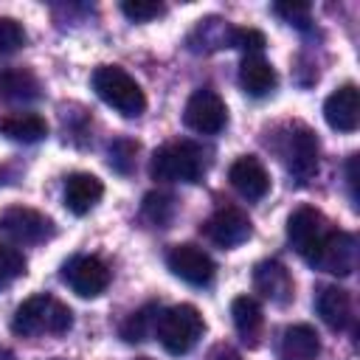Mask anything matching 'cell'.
Segmentation results:
<instances>
[{
	"label": "cell",
	"instance_id": "obj_1",
	"mask_svg": "<svg viewBox=\"0 0 360 360\" xmlns=\"http://www.w3.org/2000/svg\"><path fill=\"white\" fill-rule=\"evenodd\" d=\"M70 323H73L70 309L62 301H56L53 295H48V292L25 298L14 309V318H11L14 335H22V338H34V335H42V332L62 335V332L70 329Z\"/></svg>",
	"mask_w": 360,
	"mask_h": 360
},
{
	"label": "cell",
	"instance_id": "obj_2",
	"mask_svg": "<svg viewBox=\"0 0 360 360\" xmlns=\"http://www.w3.org/2000/svg\"><path fill=\"white\" fill-rule=\"evenodd\" d=\"M149 174L155 180H169V183H197L205 174V158L202 149L191 141H172L155 149Z\"/></svg>",
	"mask_w": 360,
	"mask_h": 360
},
{
	"label": "cell",
	"instance_id": "obj_3",
	"mask_svg": "<svg viewBox=\"0 0 360 360\" xmlns=\"http://www.w3.org/2000/svg\"><path fill=\"white\" fill-rule=\"evenodd\" d=\"M93 90L96 96L110 104L115 112L127 115V118H135L146 110V96L141 90V84L118 65H101L96 68L93 73Z\"/></svg>",
	"mask_w": 360,
	"mask_h": 360
},
{
	"label": "cell",
	"instance_id": "obj_4",
	"mask_svg": "<svg viewBox=\"0 0 360 360\" xmlns=\"http://www.w3.org/2000/svg\"><path fill=\"white\" fill-rule=\"evenodd\" d=\"M202 329H205V323H202L200 309L191 304H177V307H169L160 312L155 335L169 354L180 357L197 346V340L202 338Z\"/></svg>",
	"mask_w": 360,
	"mask_h": 360
},
{
	"label": "cell",
	"instance_id": "obj_5",
	"mask_svg": "<svg viewBox=\"0 0 360 360\" xmlns=\"http://www.w3.org/2000/svg\"><path fill=\"white\" fill-rule=\"evenodd\" d=\"M281 158L287 172L298 180L307 183L318 174V138L309 127L304 124H292L281 141Z\"/></svg>",
	"mask_w": 360,
	"mask_h": 360
},
{
	"label": "cell",
	"instance_id": "obj_6",
	"mask_svg": "<svg viewBox=\"0 0 360 360\" xmlns=\"http://www.w3.org/2000/svg\"><path fill=\"white\" fill-rule=\"evenodd\" d=\"M326 222H323V214L312 205H301L290 214L287 219V239L290 245L295 248V253L304 259V262H312L323 236H326Z\"/></svg>",
	"mask_w": 360,
	"mask_h": 360
},
{
	"label": "cell",
	"instance_id": "obj_7",
	"mask_svg": "<svg viewBox=\"0 0 360 360\" xmlns=\"http://www.w3.org/2000/svg\"><path fill=\"white\" fill-rule=\"evenodd\" d=\"M183 121L188 129H194L200 135H217L228 121L225 101L211 87H200L188 96L186 110H183Z\"/></svg>",
	"mask_w": 360,
	"mask_h": 360
},
{
	"label": "cell",
	"instance_id": "obj_8",
	"mask_svg": "<svg viewBox=\"0 0 360 360\" xmlns=\"http://www.w3.org/2000/svg\"><path fill=\"white\" fill-rule=\"evenodd\" d=\"M166 264H169V270H172L177 278H183V281L191 284V287H208V284L214 281V273H217L214 259H211L202 248H197V245H191V242L174 245V248L166 253Z\"/></svg>",
	"mask_w": 360,
	"mask_h": 360
},
{
	"label": "cell",
	"instance_id": "obj_9",
	"mask_svg": "<svg viewBox=\"0 0 360 360\" xmlns=\"http://www.w3.org/2000/svg\"><path fill=\"white\" fill-rule=\"evenodd\" d=\"M0 231L8 239H14L17 245H37V242H45L48 236H53V222L34 208L14 205L0 214Z\"/></svg>",
	"mask_w": 360,
	"mask_h": 360
},
{
	"label": "cell",
	"instance_id": "obj_10",
	"mask_svg": "<svg viewBox=\"0 0 360 360\" xmlns=\"http://www.w3.org/2000/svg\"><path fill=\"white\" fill-rule=\"evenodd\" d=\"M62 281L82 298H96L110 284V267L98 256H73L62 267Z\"/></svg>",
	"mask_w": 360,
	"mask_h": 360
},
{
	"label": "cell",
	"instance_id": "obj_11",
	"mask_svg": "<svg viewBox=\"0 0 360 360\" xmlns=\"http://www.w3.org/2000/svg\"><path fill=\"white\" fill-rule=\"evenodd\" d=\"M309 264L323 270V273L349 276L357 267V242H354V236L343 233V231H329Z\"/></svg>",
	"mask_w": 360,
	"mask_h": 360
},
{
	"label": "cell",
	"instance_id": "obj_12",
	"mask_svg": "<svg viewBox=\"0 0 360 360\" xmlns=\"http://www.w3.org/2000/svg\"><path fill=\"white\" fill-rule=\"evenodd\" d=\"M250 231H253V228H250L248 214H245L242 208H236V205H222V208H217V211L202 222V233H205L214 245H219V248H236V245L248 242Z\"/></svg>",
	"mask_w": 360,
	"mask_h": 360
},
{
	"label": "cell",
	"instance_id": "obj_13",
	"mask_svg": "<svg viewBox=\"0 0 360 360\" xmlns=\"http://www.w3.org/2000/svg\"><path fill=\"white\" fill-rule=\"evenodd\" d=\"M228 180L245 200H262L270 191V174L256 155L236 158L228 169Z\"/></svg>",
	"mask_w": 360,
	"mask_h": 360
},
{
	"label": "cell",
	"instance_id": "obj_14",
	"mask_svg": "<svg viewBox=\"0 0 360 360\" xmlns=\"http://www.w3.org/2000/svg\"><path fill=\"white\" fill-rule=\"evenodd\" d=\"M323 118L338 132H354L357 124H360V93H357V87L354 84L338 87L323 101Z\"/></svg>",
	"mask_w": 360,
	"mask_h": 360
},
{
	"label": "cell",
	"instance_id": "obj_15",
	"mask_svg": "<svg viewBox=\"0 0 360 360\" xmlns=\"http://www.w3.org/2000/svg\"><path fill=\"white\" fill-rule=\"evenodd\" d=\"M253 287L256 292H262L267 301L273 304H287L290 295H292V278H290V270L276 262V259H267V262H259L253 267Z\"/></svg>",
	"mask_w": 360,
	"mask_h": 360
},
{
	"label": "cell",
	"instance_id": "obj_16",
	"mask_svg": "<svg viewBox=\"0 0 360 360\" xmlns=\"http://www.w3.org/2000/svg\"><path fill=\"white\" fill-rule=\"evenodd\" d=\"M315 309H318V315H321V321L329 326V329H346L349 323H352V295L343 290V287H338V284H326V287H321L318 290V295H315Z\"/></svg>",
	"mask_w": 360,
	"mask_h": 360
},
{
	"label": "cell",
	"instance_id": "obj_17",
	"mask_svg": "<svg viewBox=\"0 0 360 360\" xmlns=\"http://www.w3.org/2000/svg\"><path fill=\"white\" fill-rule=\"evenodd\" d=\"M104 194V183L90 172H73L65 180V205L76 217H84Z\"/></svg>",
	"mask_w": 360,
	"mask_h": 360
},
{
	"label": "cell",
	"instance_id": "obj_18",
	"mask_svg": "<svg viewBox=\"0 0 360 360\" xmlns=\"http://www.w3.org/2000/svg\"><path fill=\"white\" fill-rule=\"evenodd\" d=\"M321 340L309 323H292L281 332L278 340V360H318Z\"/></svg>",
	"mask_w": 360,
	"mask_h": 360
},
{
	"label": "cell",
	"instance_id": "obj_19",
	"mask_svg": "<svg viewBox=\"0 0 360 360\" xmlns=\"http://www.w3.org/2000/svg\"><path fill=\"white\" fill-rule=\"evenodd\" d=\"M276 82H278V76H276V70H273V65L267 59H262V56H245L242 59L239 84H242V90L248 96H253V98L267 96V93L276 90Z\"/></svg>",
	"mask_w": 360,
	"mask_h": 360
},
{
	"label": "cell",
	"instance_id": "obj_20",
	"mask_svg": "<svg viewBox=\"0 0 360 360\" xmlns=\"http://www.w3.org/2000/svg\"><path fill=\"white\" fill-rule=\"evenodd\" d=\"M231 318H233V326L239 332V338L250 346H256L259 335H262V323H264V315H262V307L253 295H236L233 304H231Z\"/></svg>",
	"mask_w": 360,
	"mask_h": 360
},
{
	"label": "cell",
	"instance_id": "obj_21",
	"mask_svg": "<svg viewBox=\"0 0 360 360\" xmlns=\"http://www.w3.org/2000/svg\"><path fill=\"white\" fill-rule=\"evenodd\" d=\"M39 90H42L39 87V79L31 70H25V68L0 70V98L25 104V101L39 98Z\"/></svg>",
	"mask_w": 360,
	"mask_h": 360
},
{
	"label": "cell",
	"instance_id": "obj_22",
	"mask_svg": "<svg viewBox=\"0 0 360 360\" xmlns=\"http://www.w3.org/2000/svg\"><path fill=\"white\" fill-rule=\"evenodd\" d=\"M0 132L11 141H22V143H37L48 135V121L37 112H11L0 121Z\"/></svg>",
	"mask_w": 360,
	"mask_h": 360
},
{
	"label": "cell",
	"instance_id": "obj_23",
	"mask_svg": "<svg viewBox=\"0 0 360 360\" xmlns=\"http://www.w3.org/2000/svg\"><path fill=\"white\" fill-rule=\"evenodd\" d=\"M158 318H160L158 304H146V307H141L138 312H132V315L121 323V338H124L127 343H141V340H146V338L155 332Z\"/></svg>",
	"mask_w": 360,
	"mask_h": 360
},
{
	"label": "cell",
	"instance_id": "obj_24",
	"mask_svg": "<svg viewBox=\"0 0 360 360\" xmlns=\"http://www.w3.org/2000/svg\"><path fill=\"white\" fill-rule=\"evenodd\" d=\"M143 217H146L152 225L166 228V225L172 222V217H174V202H172V197L163 194V191L146 194V197H143Z\"/></svg>",
	"mask_w": 360,
	"mask_h": 360
},
{
	"label": "cell",
	"instance_id": "obj_25",
	"mask_svg": "<svg viewBox=\"0 0 360 360\" xmlns=\"http://www.w3.org/2000/svg\"><path fill=\"white\" fill-rule=\"evenodd\" d=\"M22 273H25V256H22V250H17L11 245H0V287L11 284Z\"/></svg>",
	"mask_w": 360,
	"mask_h": 360
},
{
	"label": "cell",
	"instance_id": "obj_26",
	"mask_svg": "<svg viewBox=\"0 0 360 360\" xmlns=\"http://www.w3.org/2000/svg\"><path fill=\"white\" fill-rule=\"evenodd\" d=\"M121 11L132 22H149V20L160 17L166 11V6L163 3H155V0H124L121 3Z\"/></svg>",
	"mask_w": 360,
	"mask_h": 360
},
{
	"label": "cell",
	"instance_id": "obj_27",
	"mask_svg": "<svg viewBox=\"0 0 360 360\" xmlns=\"http://www.w3.org/2000/svg\"><path fill=\"white\" fill-rule=\"evenodd\" d=\"M25 28L11 20V17H0V53H14L25 45Z\"/></svg>",
	"mask_w": 360,
	"mask_h": 360
},
{
	"label": "cell",
	"instance_id": "obj_28",
	"mask_svg": "<svg viewBox=\"0 0 360 360\" xmlns=\"http://www.w3.org/2000/svg\"><path fill=\"white\" fill-rule=\"evenodd\" d=\"M135 152H138V143L127 141V138H118L110 143V166L121 174H129L132 163H135Z\"/></svg>",
	"mask_w": 360,
	"mask_h": 360
},
{
	"label": "cell",
	"instance_id": "obj_29",
	"mask_svg": "<svg viewBox=\"0 0 360 360\" xmlns=\"http://www.w3.org/2000/svg\"><path fill=\"white\" fill-rule=\"evenodd\" d=\"M231 45L245 51L248 56H259V51L267 45V39L256 28H231Z\"/></svg>",
	"mask_w": 360,
	"mask_h": 360
},
{
	"label": "cell",
	"instance_id": "obj_30",
	"mask_svg": "<svg viewBox=\"0 0 360 360\" xmlns=\"http://www.w3.org/2000/svg\"><path fill=\"white\" fill-rule=\"evenodd\" d=\"M273 11L278 17H284L287 22H295V25H307L309 22V3H298V0H287V3H276Z\"/></svg>",
	"mask_w": 360,
	"mask_h": 360
},
{
	"label": "cell",
	"instance_id": "obj_31",
	"mask_svg": "<svg viewBox=\"0 0 360 360\" xmlns=\"http://www.w3.org/2000/svg\"><path fill=\"white\" fill-rule=\"evenodd\" d=\"M346 177H349V191H352V202L357 205V155L349 158V166H346Z\"/></svg>",
	"mask_w": 360,
	"mask_h": 360
},
{
	"label": "cell",
	"instance_id": "obj_32",
	"mask_svg": "<svg viewBox=\"0 0 360 360\" xmlns=\"http://www.w3.org/2000/svg\"><path fill=\"white\" fill-rule=\"evenodd\" d=\"M208 360H242L239 357V352L236 349H231V346H219V349H214L211 352V357Z\"/></svg>",
	"mask_w": 360,
	"mask_h": 360
},
{
	"label": "cell",
	"instance_id": "obj_33",
	"mask_svg": "<svg viewBox=\"0 0 360 360\" xmlns=\"http://www.w3.org/2000/svg\"><path fill=\"white\" fill-rule=\"evenodd\" d=\"M141 360H146V357H141Z\"/></svg>",
	"mask_w": 360,
	"mask_h": 360
}]
</instances>
